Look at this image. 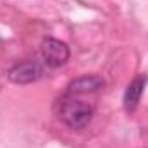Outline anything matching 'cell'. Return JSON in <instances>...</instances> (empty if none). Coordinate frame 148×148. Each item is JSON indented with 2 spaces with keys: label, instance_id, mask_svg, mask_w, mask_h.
<instances>
[{
  "label": "cell",
  "instance_id": "obj_1",
  "mask_svg": "<svg viewBox=\"0 0 148 148\" xmlns=\"http://www.w3.org/2000/svg\"><path fill=\"white\" fill-rule=\"evenodd\" d=\"M91 115H93V107L83 100L69 98V100L62 102V105H60V117L71 129L84 127L91 121Z\"/></svg>",
  "mask_w": 148,
  "mask_h": 148
},
{
  "label": "cell",
  "instance_id": "obj_2",
  "mask_svg": "<svg viewBox=\"0 0 148 148\" xmlns=\"http://www.w3.org/2000/svg\"><path fill=\"white\" fill-rule=\"evenodd\" d=\"M41 57H43V62L52 67V69H57L60 66H64L69 59V47L57 40V38H47L43 43H41Z\"/></svg>",
  "mask_w": 148,
  "mask_h": 148
},
{
  "label": "cell",
  "instance_id": "obj_3",
  "mask_svg": "<svg viewBox=\"0 0 148 148\" xmlns=\"http://www.w3.org/2000/svg\"><path fill=\"white\" fill-rule=\"evenodd\" d=\"M7 76L16 84H29V83H35L41 76V67L35 60H24V62L14 64L9 69Z\"/></svg>",
  "mask_w": 148,
  "mask_h": 148
},
{
  "label": "cell",
  "instance_id": "obj_4",
  "mask_svg": "<svg viewBox=\"0 0 148 148\" xmlns=\"http://www.w3.org/2000/svg\"><path fill=\"white\" fill-rule=\"evenodd\" d=\"M145 86H147V76H136L126 88V93H124V109L127 112H133L140 100H141V95L145 91Z\"/></svg>",
  "mask_w": 148,
  "mask_h": 148
},
{
  "label": "cell",
  "instance_id": "obj_5",
  "mask_svg": "<svg viewBox=\"0 0 148 148\" xmlns=\"http://www.w3.org/2000/svg\"><path fill=\"white\" fill-rule=\"evenodd\" d=\"M103 79L98 76H83L74 79L67 88V95H84V93H95L103 88Z\"/></svg>",
  "mask_w": 148,
  "mask_h": 148
}]
</instances>
